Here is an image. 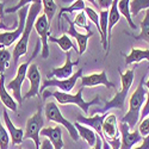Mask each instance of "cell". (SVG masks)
<instances>
[{
  "label": "cell",
  "mask_w": 149,
  "mask_h": 149,
  "mask_svg": "<svg viewBox=\"0 0 149 149\" xmlns=\"http://www.w3.org/2000/svg\"><path fill=\"white\" fill-rule=\"evenodd\" d=\"M43 8L42 5V0H36L35 3L31 4V6L29 7V13L26 17V23H25V29L22 35V37L19 38V41L17 42L15 49H13V54H12V58L13 62L17 63L18 60L24 56L28 53V44H29V38L30 35L32 32V29L35 28V23L40 16V12Z\"/></svg>",
  "instance_id": "1"
},
{
  "label": "cell",
  "mask_w": 149,
  "mask_h": 149,
  "mask_svg": "<svg viewBox=\"0 0 149 149\" xmlns=\"http://www.w3.org/2000/svg\"><path fill=\"white\" fill-rule=\"evenodd\" d=\"M85 87H80L79 91L75 94H70V93H66V92H61V91H49V90H44L42 92V98L44 100L49 97H54L56 99V102L61 105H69V104H74L78 107H80L85 115H90V106L92 105H102L103 102H100V98L98 95L93 99L92 102H86L82 98V92H84Z\"/></svg>",
  "instance_id": "2"
},
{
  "label": "cell",
  "mask_w": 149,
  "mask_h": 149,
  "mask_svg": "<svg viewBox=\"0 0 149 149\" xmlns=\"http://www.w3.org/2000/svg\"><path fill=\"white\" fill-rule=\"evenodd\" d=\"M144 81H146V77L141 79L139 86L132 92L130 97V102H129V110L122 118V122L127 123L130 129H134L140 122L141 110L143 107V104L146 102V95H147V92L144 90Z\"/></svg>",
  "instance_id": "3"
},
{
  "label": "cell",
  "mask_w": 149,
  "mask_h": 149,
  "mask_svg": "<svg viewBox=\"0 0 149 149\" xmlns=\"http://www.w3.org/2000/svg\"><path fill=\"white\" fill-rule=\"evenodd\" d=\"M119 77H120V81H122V90L116 92L115 97L111 99L110 102L105 103V106L102 107L100 110H94L93 113H98L100 112L106 113L107 111H110L111 109H119V110H124V104H125V99L128 97V93L132 86L134 79H135V69H127L124 73H122L119 70Z\"/></svg>",
  "instance_id": "4"
},
{
  "label": "cell",
  "mask_w": 149,
  "mask_h": 149,
  "mask_svg": "<svg viewBox=\"0 0 149 149\" xmlns=\"http://www.w3.org/2000/svg\"><path fill=\"white\" fill-rule=\"evenodd\" d=\"M40 47H41V41L38 40V42H37V44H36L35 50H33V53H32V56L29 58V61L24 62V63H22V65L18 67L17 74H16L15 79H12L11 82L6 86L7 91H12V94H13L15 100H16L18 104H23L24 99H23V95H22V86H23V82L25 81V79H26V74H28L29 66H30V63H31V61L36 57L37 53H38Z\"/></svg>",
  "instance_id": "5"
},
{
  "label": "cell",
  "mask_w": 149,
  "mask_h": 149,
  "mask_svg": "<svg viewBox=\"0 0 149 149\" xmlns=\"http://www.w3.org/2000/svg\"><path fill=\"white\" fill-rule=\"evenodd\" d=\"M44 117H43V109L40 105L36 112L26 120L25 130H24V140L30 139L35 143V148H41V130L44 128Z\"/></svg>",
  "instance_id": "6"
},
{
  "label": "cell",
  "mask_w": 149,
  "mask_h": 149,
  "mask_svg": "<svg viewBox=\"0 0 149 149\" xmlns=\"http://www.w3.org/2000/svg\"><path fill=\"white\" fill-rule=\"evenodd\" d=\"M44 115H45V118L49 122H55L57 123L58 125H63V128L68 131L69 136L72 137V140H74L75 142L79 141V132L75 128V125H74L73 123H70L67 118H65L63 116H62L61 111L58 109V106L56 105L55 102H49L45 107H44Z\"/></svg>",
  "instance_id": "7"
},
{
  "label": "cell",
  "mask_w": 149,
  "mask_h": 149,
  "mask_svg": "<svg viewBox=\"0 0 149 149\" xmlns=\"http://www.w3.org/2000/svg\"><path fill=\"white\" fill-rule=\"evenodd\" d=\"M29 7L30 6H24L20 8L17 13L19 17V23L16 30L13 31H5L3 33H0V48H7L11 47L16 41L18 42L19 38L22 37L24 29H25V23H26V17L29 13Z\"/></svg>",
  "instance_id": "8"
},
{
  "label": "cell",
  "mask_w": 149,
  "mask_h": 149,
  "mask_svg": "<svg viewBox=\"0 0 149 149\" xmlns=\"http://www.w3.org/2000/svg\"><path fill=\"white\" fill-rule=\"evenodd\" d=\"M82 73H84V69L80 68L78 72H75L73 75L68 79H63V80H58L56 78H53V79H48V80H44L42 82V86H41V92H43L44 90H47L48 87H57L61 92H66V93H69L77 85V81L79 79H81L82 77Z\"/></svg>",
  "instance_id": "9"
},
{
  "label": "cell",
  "mask_w": 149,
  "mask_h": 149,
  "mask_svg": "<svg viewBox=\"0 0 149 149\" xmlns=\"http://www.w3.org/2000/svg\"><path fill=\"white\" fill-rule=\"evenodd\" d=\"M35 29L40 36V41L42 45V57L48 58L49 57V44L48 38L50 36V24L48 22L47 16L43 13L42 16H38L36 23H35Z\"/></svg>",
  "instance_id": "10"
},
{
  "label": "cell",
  "mask_w": 149,
  "mask_h": 149,
  "mask_svg": "<svg viewBox=\"0 0 149 149\" xmlns=\"http://www.w3.org/2000/svg\"><path fill=\"white\" fill-rule=\"evenodd\" d=\"M119 128V132L122 135L120 139V149H131L135 144L140 143L141 141H143V137L141 136L139 129L135 131H130V128L127 123L120 122L118 124Z\"/></svg>",
  "instance_id": "11"
},
{
  "label": "cell",
  "mask_w": 149,
  "mask_h": 149,
  "mask_svg": "<svg viewBox=\"0 0 149 149\" xmlns=\"http://www.w3.org/2000/svg\"><path fill=\"white\" fill-rule=\"evenodd\" d=\"M26 79L30 81V88L29 91L23 95V99H30L41 94V73L38 70V66L36 63H30Z\"/></svg>",
  "instance_id": "12"
},
{
  "label": "cell",
  "mask_w": 149,
  "mask_h": 149,
  "mask_svg": "<svg viewBox=\"0 0 149 149\" xmlns=\"http://www.w3.org/2000/svg\"><path fill=\"white\" fill-rule=\"evenodd\" d=\"M63 17L66 18V20L68 22L69 24V29L67 30V33L69 36H72L73 38H75L77 41V45H78V54L79 55H82L85 52H86V49H87V42L90 40V37L93 36V31H88L87 33H81L79 32L77 29H75V25H74V23L69 19V17L67 15H63Z\"/></svg>",
  "instance_id": "13"
},
{
  "label": "cell",
  "mask_w": 149,
  "mask_h": 149,
  "mask_svg": "<svg viewBox=\"0 0 149 149\" xmlns=\"http://www.w3.org/2000/svg\"><path fill=\"white\" fill-rule=\"evenodd\" d=\"M80 60H77V61H72L70 60V53L67 52L66 53V62L65 65L62 67H58V68H53L50 72L48 73V78L49 79H53V78H56L58 80H63V79H68L70 78L74 72H73V68L79 65Z\"/></svg>",
  "instance_id": "14"
},
{
  "label": "cell",
  "mask_w": 149,
  "mask_h": 149,
  "mask_svg": "<svg viewBox=\"0 0 149 149\" xmlns=\"http://www.w3.org/2000/svg\"><path fill=\"white\" fill-rule=\"evenodd\" d=\"M99 85H103L107 88L116 87V85L107 79L105 70L81 77V87H95V86H99Z\"/></svg>",
  "instance_id": "15"
},
{
  "label": "cell",
  "mask_w": 149,
  "mask_h": 149,
  "mask_svg": "<svg viewBox=\"0 0 149 149\" xmlns=\"http://www.w3.org/2000/svg\"><path fill=\"white\" fill-rule=\"evenodd\" d=\"M103 134L106 141H111V140H116L118 137H120V132H119V128H118V122H117V117L113 113H109L104 120L103 124Z\"/></svg>",
  "instance_id": "16"
},
{
  "label": "cell",
  "mask_w": 149,
  "mask_h": 149,
  "mask_svg": "<svg viewBox=\"0 0 149 149\" xmlns=\"http://www.w3.org/2000/svg\"><path fill=\"white\" fill-rule=\"evenodd\" d=\"M41 136L47 137L49 141H50L54 149H63L65 143H63V139H62V128H61V125L43 128L41 130Z\"/></svg>",
  "instance_id": "17"
},
{
  "label": "cell",
  "mask_w": 149,
  "mask_h": 149,
  "mask_svg": "<svg viewBox=\"0 0 149 149\" xmlns=\"http://www.w3.org/2000/svg\"><path fill=\"white\" fill-rule=\"evenodd\" d=\"M3 116H4V122L6 124V129L8 131L12 144L13 146H19L24 140V129L16 128L13 125V123L11 122V118L8 116V112L6 111V107H4V110H3Z\"/></svg>",
  "instance_id": "18"
},
{
  "label": "cell",
  "mask_w": 149,
  "mask_h": 149,
  "mask_svg": "<svg viewBox=\"0 0 149 149\" xmlns=\"http://www.w3.org/2000/svg\"><path fill=\"white\" fill-rule=\"evenodd\" d=\"M0 102L4 104L6 109H10L11 111H17L18 104L16 103L15 98L12 97L5 86V74H0Z\"/></svg>",
  "instance_id": "19"
},
{
  "label": "cell",
  "mask_w": 149,
  "mask_h": 149,
  "mask_svg": "<svg viewBox=\"0 0 149 149\" xmlns=\"http://www.w3.org/2000/svg\"><path fill=\"white\" fill-rule=\"evenodd\" d=\"M74 125H75V128H77V130H78V132H79V136L82 139V140H85L86 142H87V144L90 146V147H94L95 146V142H97V134H95V131L93 130V129H91L90 127H87V125H84V124H80V123H74Z\"/></svg>",
  "instance_id": "20"
},
{
  "label": "cell",
  "mask_w": 149,
  "mask_h": 149,
  "mask_svg": "<svg viewBox=\"0 0 149 149\" xmlns=\"http://www.w3.org/2000/svg\"><path fill=\"white\" fill-rule=\"evenodd\" d=\"M49 42H53V43H56L62 52H65L67 53L69 49H74L75 52H78V45L77 43H74L70 38H69V36L68 35H62L61 37H58V38H56V37H54L53 35L49 36V38H48Z\"/></svg>",
  "instance_id": "21"
},
{
  "label": "cell",
  "mask_w": 149,
  "mask_h": 149,
  "mask_svg": "<svg viewBox=\"0 0 149 149\" xmlns=\"http://www.w3.org/2000/svg\"><path fill=\"white\" fill-rule=\"evenodd\" d=\"M149 61V49H139L132 48V50L129 55H125V65L137 63L141 61Z\"/></svg>",
  "instance_id": "22"
},
{
  "label": "cell",
  "mask_w": 149,
  "mask_h": 149,
  "mask_svg": "<svg viewBox=\"0 0 149 149\" xmlns=\"http://www.w3.org/2000/svg\"><path fill=\"white\" fill-rule=\"evenodd\" d=\"M118 1L119 0H113L111 8L109 10V43L111 41V32L116 24L120 19V12L118 10Z\"/></svg>",
  "instance_id": "23"
},
{
  "label": "cell",
  "mask_w": 149,
  "mask_h": 149,
  "mask_svg": "<svg viewBox=\"0 0 149 149\" xmlns=\"http://www.w3.org/2000/svg\"><path fill=\"white\" fill-rule=\"evenodd\" d=\"M118 10L120 12V15L124 16V18L127 19L128 24L130 25L131 29L136 30L135 23L132 22V17H131V12H130V0H119L118 1Z\"/></svg>",
  "instance_id": "24"
},
{
  "label": "cell",
  "mask_w": 149,
  "mask_h": 149,
  "mask_svg": "<svg viewBox=\"0 0 149 149\" xmlns=\"http://www.w3.org/2000/svg\"><path fill=\"white\" fill-rule=\"evenodd\" d=\"M86 7V4L84 0H75L70 6L68 7H62L60 10V15H58V25L61 23V18L63 16V13H73V12H80V11H84Z\"/></svg>",
  "instance_id": "25"
},
{
  "label": "cell",
  "mask_w": 149,
  "mask_h": 149,
  "mask_svg": "<svg viewBox=\"0 0 149 149\" xmlns=\"http://www.w3.org/2000/svg\"><path fill=\"white\" fill-rule=\"evenodd\" d=\"M141 32L139 36H135L136 40H143L149 44V10H146L144 18L140 23Z\"/></svg>",
  "instance_id": "26"
},
{
  "label": "cell",
  "mask_w": 149,
  "mask_h": 149,
  "mask_svg": "<svg viewBox=\"0 0 149 149\" xmlns=\"http://www.w3.org/2000/svg\"><path fill=\"white\" fill-rule=\"evenodd\" d=\"M42 5H43V10H44V15L48 18L49 24L52 25V22L54 19L55 12L57 8V5L55 4L54 0H42Z\"/></svg>",
  "instance_id": "27"
},
{
  "label": "cell",
  "mask_w": 149,
  "mask_h": 149,
  "mask_svg": "<svg viewBox=\"0 0 149 149\" xmlns=\"http://www.w3.org/2000/svg\"><path fill=\"white\" fill-rule=\"evenodd\" d=\"M142 10H149V0H131L130 1L131 17H136Z\"/></svg>",
  "instance_id": "28"
},
{
  "label": "cell",
  "mask_w": 149,
  "mask_h": 149,
  "mask_svg": "<svg viewBox=\"0 0 149 149\" xmlns=\"http://www.w3.org/2000/svg\"><path fill=\"white\" fill-rule=\"evenodd\" d=\"M11 57L12 54L6 48H0V74H5V70L10 65Z\"/></svg>",
  "instance_id": "29"
},
{
  "label": "cell",
  "mask_w": 149,
  "mask_h": 149,
  "mask_svg": "<svg viewBox=\"0 0 149 149\" xmlns=\"http://www.w3.org/2000/svg\"><path fill=\"white\" fill-rule=\"evenodd\" d=\"M87 19L88 18H87V16H86L85 12L80 11V12H78V13H77L75 18H74V20H73V23H74V25H75V26L84 28V29L87 30V32H88V31H91V25H90V23H88Z\"/></svg>",
  "instance_id": "30"
},
{
  "label": "cell",
  "mask_w": 149,
  "mask_h": 149,
  "mask_svg": "<svg viewBox=\"0 0 149 149\" xmlns=\"http://www.w3.org/2000/svg\"><path fill=\"white\" fill-rule=\"evenodd\" d=\"M10 135L7 129L3 125L1 119H0V149H8L10 146Z\"/></svg>",
  "instance_id": "31"
},
{
  "label": "cell",
  "mask_w": 149,
  "mask_h": 149,
  "mask_svg": "<svg viewBox=\"0 0 149 149\" xmlns=\"http://www.w3.org/2000/svg\"><path fill=\"white\" fill-rule=\"evenodd\" d=\"M84 12L86 13V16H87V18L95 25V28L99 31V33H100V25H99V13H97V11L94 8L88 7V6L84 10Z\"/></svg>",
  "instance_id": "32"
},
{
  "label": "cell",
  "mask_w": 149,
  "mask_h": 149,
  "mask_svg": "<svg viewBox=\"0 0 149 149\" xmlns=\"http://www.w3.org/2000/svg\"><path fill=\"white\" fill-rule=\"evenodd\" d=\"M139 131L141 134V136L144 139L147 136H149V116L146 117L143 120H141L140 127H139Z\"/></svg>",
  "instance_id": "33"
},
{
  "label": "cell",
  "mask_w": 149,
  "mask_h": 149,
  "mask_svg": "<svg viewBox=\"0 0 149 149\" xmlns=\"http://www.w3.org/2000/svg\"><path fill=\"white\" fill-rule=\"evenodd\" d=\"M36 0H19V3L13 6V7H10V8H6V13H12V12H18L20 8H23L24 6H28L30 3H35Z\"/></svg>",
  "instance_id": "34"
},
{
  "label": "cell",
  "mask_w": 149,
  "mask_h": 149,
  "mask_svg": "<svg viewBox=\"0 0 149 149\" xmlns=\"http://www.w3.org/2000/svg\"><path fill=\"white\" fill-rule=\"evenodd\" d=\"M149 116V92H147V95H146V102L143 104V107L141 110V117H140V120H143L146 117Z\"/></svg>",
  "instance_id": "35"
},
{
  "label": "cell",
  "mask_w": 149,
  "mask_h": 149,
  "mask_svg": "<svg viewBox=\"0 0 149 149\" xmlns=\"http://www.w3.org/2000/svg\"><path fill=\"white\" fill-rule=\"evenodd\" d=\"M113 0H97V5L99 8H103V10H109L112 5Z\"/></svg>",
  "instance_id": "36"
},
{
  "label": "cell",
  "mask_w": 149,
  "mask_h": 149,
  "mask_svg": "<svg viewBox=\"0 0 149 149\" xmlns=\"http://www.w3.org/2000/svg\"><path fill=\"white\" fill-rule=\"evenodd\" d=\"M134 149H149V136L144 137L142 143L140 146H137V147H135Z\"/></svg>",
  "instance_id": "37"
},
{
  "label": "cell",
  "mask_w": 149,
  "mask_h": 149,
  "mask_svg": "<svg viewBox=\"0 0 149 149\" xmlns=\"http://www.w3.org/2000/svg\"><path fill=\"white\" fill-rule=\"evenodd\" d=\"M40 149H54V148H53V144L50 143L49 140H43L42 143H41V148Z\"/></svg>",
  "instance_id": "38"
},
{
  "label": "cell",
  "mask_w": 149,
  "mask_h": 149,
  "mask_svg": "<svg viewBox=\"0 0 149 149\" xmlns=\"http://www.w3.org/2000/svg\"><path fill=\"white\" fill-rule=\"evenodd\" d=\"M93 149H103V141L99 135L97 136V142H95V146L93 147Z\"/></svg>",
  "instance_id": "39"
},
{
  "label": "cell",
  "mask_w": 149,
  "mask_h": 149,
  "mask_svg": "<svg viewBox=\"0 0 149 149\" xmlns=\"http://www.w3.org/2000/svg\"><path fill=\"white\" fill-rule=\"evenodd\" d=\"M4 10H5V3L4 1H0V19H3L5 17Z\"/></svg>",
  "instance_id": "40"
},
{
  "label": "cell",
  "mask_w": 149,
  "mask_h": 149,
  "mask_svg": "<svg viewBox=\"0 0 149 149\" xmlns=\"http://www.w3.org/2000/svg\"><path fill=\"white\" fill-rule=\"evenodd\" d=\"M11 29V25H6V24H4L3 22H0V30H6L8 31Z\"/></svg>",
  "instance_id": "41"
},
{
  "label": "cell",
  "mask_w": 149,
  "mask_h": 149,
  "mask_svg": "<svg viewBox=\"0 0 149 149\" xmlns=\"http://www.w3.org/2000/svg\"><path fill=\"white\" fill-rule=\"evenodd\" d=\"M63 1H65V3H72L73 0H63ZM87 1H90L93 6H98V5H97V0H87Z\"/></svg>",
  "instance_id": "42"
},
{
  "label": "cell",
  "mask_w": 149,
  "mask_h": 149,
  "mask_svg": "<svg viewBox=\"0 0 149 149\" xmlns=\"http://www.w3.org/2000/svg\"><path fill=\"white\" fill-rule=\"evenodd\" d=\"M144 86H146V87L149 90V79H148L147 81H144Z\"/></svg>",
  "instance_id": "43"
},
{
  "label": "cell",
  "mask_w": 149,
  "mask_h": 149,
  "mask_svg": "<svg viewBox=\"0 0 149 149\" xmlns=\"http://www.w3.org/2000/svg\"><path fill=\"white\" fill-rule=\"evenodd\" d=\"M19 149H23V148H19Z\"/></svg>",
  "instance_id": "44"
}]
</instances>
